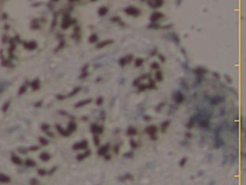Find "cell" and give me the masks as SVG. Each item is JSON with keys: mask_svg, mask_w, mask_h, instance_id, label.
<instances>
[{"mask_svg": "<svg viewBox=\"0 0 246 185\" xmlns=\"http://www.w3.org/2000/svg\"><path fill=\"white\" fill-rule=\"evenodd\" d=\"M222 129H223V127L219 126L214 130V148L216 150L222 148L224 144V141L220 135Z\"/></svg>", "mask_w": 246, "mask_h": 185, "instance_id": "6da1fadb", "label": "cell"}, {"mask_svg": "<svg viewBox=\"0 0 246 185\" xmlns=\"http://www.w3.org/2000/svg\"><path fill=\"white\" fill-rule=\"evenodd\" d=\"M158 130V127L156 125H150L145 128V132L149 135L152 141H156L158 139V137H157Z\"/></svg>", "mask_w": 246, "mask_h": 185, "instance_id": "7a4b0ae2", "label": "cell"}, {"mask_svg": "<svg viewBox=\"0 0 246 185\" xmlns=\"http://www.w3.org/2000/svg\"><path fill=\"white\" fill-rule=\"evenodd\" d=\"M88 143L87 141L84 140V141H81L80 142H77L76 144H74L73 145V148L74 150H81V149H85L88 148Z\"/></svg>", "mask_w": 246, "mask_h": 185, "instance_id": "3957f363", "label": "cell"}, {"mask_svg": "<svg viewBox=\"0 0 246 185\" xmlns=\"http://www.w3.org/2000/svg\"><path fill=\"white\" fill-rule=\"evenodd\" d=\"M109 148H110L109 144H104V145H102V147H100L99 149L98 150V155L99 156H104L105 155H106V154L108 153Z\"/></svg>", "mask_w": 246, "mask_h": 185, "instance_id": "277c9868", "label": "cell"}, {"mask_svg": "<svg viewBox=\"0 0 246 185\" xmlns=\"http://www.w3.org/2000/svg\"><path fill=\"white\" fill-rule=\"evenodd\" d=\"M104 128L102 126H99L97 124H93L91 127V131L95 134H101L103 133Z\"/></svg>", "mask_w": 246, "mask_h": 185, "instance_id": "5b68a950", "label": "cell"}, {"mask_svg": "<svg viewBox=\"0 0 246 185\" xmlns=\"http://www.w3.org/2000/svg\"><path fill=\"white\" fill-rule=\"evenodd\" d=\"M173 100L175 101V102L177 104H181V103L183 102L184 100V96L180 91H177L175 94H174Z\"/></svg>", "mask_w": 246, "mask_h": 185, "instance_id": "8992f818", "label": "cell"}, {"mask_svg": "<svg viewBox=\"0 0 246 185\" xmlns=\"http://www.w3.org/2000/svg\"><path fill=\"white\" fill-rule=\"evenodd\" d=\"M126 134L129 137H135L138 134V130L135 127H129L127 130Z\"/></svg>", "mask_w": 246, "mask_h": 185, "instance_id": "52a82bcc", "label": "cell"}, {"mask_svg": "<svg viewBox=\"0 0 246 185\" xmlns=\"http://www.w3.org/2000/svg\"><path fill=\"white\" fill-rule=\"evenodd\" d=\"M126 13H128L129 15H132V16H138V14L140 13L139 10H138L136 8H134V7H129L126 9Z\"/></svg>", "mask_w": 246, "mask_h": 185, "instance_id": "ba28073f", "label": "cell"}, {"mask_svg": "<svg viewBox=\"0 0 246 185\" xmlns=\"http://www.w3.org/2000/svg\"><path fill=\"white\" fill-rule=\"evenodd\" d=\"M209 126L210 123L208 119H202L199 122V127L203 128V129H208V128H209Z\"/></svg>", "mask_w": 246, "mask_h": 185, "instance_id": "9c48e42d", "label": "cell"}, {"mask_svg": "<svg viewBox=\"0 0 246 185\" xmlns=\"http://www.w3.org/2000/svg\"><path fill=\"white\" fill-rule=\"evenodd\" d=\"M91 155V151L90 150H88L86 151L85 152H84L82 154H80V155H78L77 156V159L78 161H82L84 159H85L86 158H88V156H89Z\"/></svg>", "mask_w": 246, "mask_h": 185, "instance_id": "30bf717a", "label": "cell"}, {"mask_svg": "<svg viewBox=\"0 0 246 185\" xmlns=\"http://www.w3.org/2000/svg\"><path fill=\"white\" fill-rule=\"evenodd\" d=\"M170 120H166V121L163 122V123L161 124V127H160V130H161V132L162 133H165L166 131V130L168 129V127L170 126Z\"/></svg>", "mask_w": 246, "mask_h": 185, "instance_id": "8fae6325", "label": "cell"}, {"mask_svg": "<svg viewBox=\"0 0 246 185\" xmlns=\"http://www.w3.org/2000/svg\"><path fill=\"white\" fill-rule=\"evenodd\" d=\"M119 181H131V180H133V176L131 175V174H129V173H127V174H124L123 176H120L118 177Z\"/></svg>", "mask_w": 246, "mask_h": 185, "instance_id": "7c38bea8", "label": "cell"}, {"mask_svg": "<svg viewBox=\"0 0 246 185\" xmlns=\"http://www.w3.org/2000/svg\"><path fill=\"white\" fill-rule=\"evenodd\" d=\"M197 117H192L189 120V122H188L187 123V125H186V127L188 128V129H192V128L194 127L195 126V122L197 121Z\"/></svg>", "mask_w": 246, "mask_h": 185, "instance_id": "4fadbf2b", "label": "cell"}, {"mask_svg": "<svg viewBox=\"0 0 246 185\" xmlns=\"http://www.w3.org/2000/svg\"><path fill=\"white\" fill-rule=\"evenodd\" d=\"M0 182L1 183H9V182H10V178L6 174H0Z\"/></svg>", "mask_w": 246, "mask_h": 185, "instance_id": "5bb4252c", "label": "cell"}, {"mask_svg": "<svg viewBox=\"0 0 246 185\" xmlns=\"http://www.w3.org/2000/svg\"><path fill=\"white\" fill-rule=\"evenodd\" d=\"M130 145L132 149H137L139 147V144L138 141H136L135 139H131L130 141Z\"/></svg>", "mask_w": 246, "mask_h": 185, "instance_id": "9a60e30c", "label": "cell"}, {"mask_svg": "<svg viewBox=\"0 0 246 185\" xmlns=\"http://www.w3.org/2000/svg\"><path fill=\"white\" fill-rule=\"evenodd\" d=\"M134 156H135V153H134L133 151H127V152L123 154V157L125 159H132Z\"/></svg>", "mask_w": 246, "mask_h": 185, "instance_id": "2e32d148", "label": "cell"}, {"mask_svg": "<svg viewBox=\"0 0 246 185\" xmlns=\"http://www.w3.org/2000/svg\"><path fill=\"white\" fill-rule=\"evenodd\" d=\"M221 99H222L221 97H215V98L211 99V102H211L212 105H217V104L221 102V101H222Z\"/></svg>", "mask_w": 246, "mask_h": 185, "instance_id": "e0dca14e", "label": "cell"}, {"mask_svg": "<svg viewBox=\"0 0 246 185\" xmlns=\"http://www.w3.org/2000/svg\"><path fill=\"white\" fill-rule=\"evenodd\" d=\"M188 162V158L187 157H183L180 160V162H179V166L183 168L185 166V165L187 164Z\"/></svg>", "mask_w": 246, "mask_h": 185, "instance_id": "ac0fdd59", "label": "cell"}, {"mask_svg": "<svg viewBox=\"0 0 246 185\" xmlns=\"http://www.w3.org/2000/svg\"><path fill=\"white\" fill-rule=\"evenodd\" d=\"M40 159L42 160V161H48L50 159V155L48 153H42L41 155H40Z\"/></svg>", "mask_w": 246, "mask_h": 185, "instance_id": "d6986e66", "label": "cell"}, {"mask_svg": "<svg viewBox=\"0 0 246 185\" xmlns=\"http://www.w3.org/2000/svg\"><path fill=\"white\" fill-rule=\"evenodd\" d=\"M160 16H163V14H161L160 13H155L152 15L151 18L152 20H157L160 18Z\"/></svg>", "mask_w": 246, "mask_h": 185, "instance_id": "ffe728a7", "label": "cell"}, {"mask_svg": "<svg viewBox=\"0 0 246 185\" xmlns=\"http://www.w3.org/2000/svg\"><path fill=\"white\" fill-rule=\"evenodd\" d=\"M12 161H13V163H15V164H21V160L20 158H18L17 156L16 155H13L12 156Z\"/></svg>", "mask_w": 246, "mask_h": 185, "instance_id": "44dd1931", "label": "cell"}, {"mask_svg": "<svg viewBox=\"0 0 246 185\" xmlns=\"http://www.w3.org/2000/svg\"><path fill=\"white\" fill-rule=\"evenodd\" d=\"M26 165L27 166L29 167H32V166H35V161H33L31 159H27V161H26Z\"/></svg>", "mask_w": 246, "mask_h": 185, "instance_id": "7402d4cb", "label": "cell"}, {"mask_svg": "<svg viewBox=\"0 0 246 185\" xmlns=\"http://www.w3.org/2000/svg\"><path fill=\"white\" fill-rule=\"evenodd\" d=\"M91 102H92V100H91V99H88V100H85V101H82V102H79V103L77 104V107H79V106H83L86 105V104H88V103Z\"/></svg>", "mask_w": 246, "mask_h": 185, "instance_id": "603a6c76", "label": "cell"}, {"mask_svg": "<svg viewBox=\"0 0 246 185\" xmlns=\"http://www.w3.org/2000/svg\"><path fill=\"white\" fill-rule=\"evenodd\" d=\"M156 78L157 80V81H162L163 80V74H162L161 72H157L156 74Z\"/></svg>", "mask_w": 246, "mask_h": 185, "instance_id": "cb8c5ba5", "label": "cell"}, {"mask_svg": "<svg viewBox=\"0 0 246 185\" xmlns=\"http://www.w3.org/2000/svg\"><path fill=\"white\" fill-rule=\"evenodd\" d=\"M120 144H116L115 147H114V150H113L115 154H119V152H120Z\"/></svg>", "mask_w": 246, "mask_h": 185, "instance_id": "d4e9b609", "label": "cell"}, {"mask_svg": "<svg viewBox=\"0 0 246 185\" xmlns=\"http://www.w3.org/2000/svg\"><path fill=\"white\" fill-rule=\"evenodd\" d=\"M94 142H95V145H99V143H100L99 137H98L97 135H95V137H94Z\"/></svg>", "mask_w": 246, "mask_h": 185, "instance_id": "484cf974", "label": "cell"}, {"mask_svg": "<svg viewBox=\"0 0 246 185\" xmlns=\"http://www.w3.org/2000/svg\"><path fill=\"white\" fill-rule=\"evenodd\" d=\"M143 63V60H142V59H138V60H136V63H135V66H139L142 64Z\"/></svg>", "mask_w": 246, "mask_h": 185, "instance_id": "4316f807", "label": "cell"}, {"mask_svg": "<svg viewBox=\"0 0 246 185\" xmlns=\"http://www.w3.org/2000/svg\"><path fill=\"white\" fill-rule=\"evenodd\" d=\"M40 142H41V144H44V145L48 144V141L45 138H43V137H41V138H40Z\"/></svg>", "mask_w": 246, "mask_h": 185, "instance_id": "83f0119b", "label": "cell"}, {"mask_svg": "<svg viewBox=\"0 0 246 185\" xmlns=\"http://www.w3.org/2000/svg\"><path fill=\"white\" fill-rule=\"evenodd\" d=\"M102 103H103V98H98L97 105L98 106H101Z\"/></svg>", "mask_w": 246, "mask_h": 185, "instance_id": "f1b7e54d", "label": "cell"}, {"mask_svg": "<svg viewBox=\"0 0 246 185\" xmlns=\"http://www.w3.org/2000/svg\"><path fill=\"white\" fill-rule=\"evenodd\" d=\"M104 159H105V160H106V161L110 160L112 159V156H111V155H109H109H108V154H106V155H104Z\"/></svg>", "mask_w": 246, "mask_h": 185, "instance_id": "f546056e", "label": "cell"}, {"mask_svg": "<svg viewBox=\"0 0 246 185\" xmlns=\"http://www.w3.org/2000/svg\"><path fill=\"white\" fill-rule=\"evenodd\" d=\"M185 137H187V138H188V139H189V138H192V134H191V133H190V132H187V133H186V134H185Z\"/></svg>", "mask_w": 246, "mask_h": 185, "instance_id": "4dcf8cb0", "label": "cell"}, {"mask_svg": "<svg viewBox=\"0 0 246 185\" xmlns=\"http://www.w3.org/2000/svg\"><path fill=\"white\" fill-rule=\"evenodd\" d=\"M38 174L41 175V176H44V175L45 174V171L43 170H38Z\"/></svg>", "mask_w": 246, "mask_h": 185, "instance_id": "1f68e13d", "label": "cell"}, {"mask_svg": "<svg viewBox=\"0 0 246 185\" xmlns=\"http://www.w3.org/2000/svg\"><path fill=\"white\" fill-rule=\"evenodd\" d=\"M152 67L153 68V69H157V68H159V65H157L156 63H154L153 65H152Z\"/></svg>", "mask_w": 246, "mask_h": 185, "instance_id": "d6a6232c", "label": "cell"}, {"mask_svg": "<svg viewBox=\"0 0 246 185\" xmlns=\"http://www.w3.org/2000/svg\"><path fill=\"white\" fill-rule=\"evenodd\" d=\"M215 184H216V182H215V181H209V183L208 184V185H215Z\"/></svg>", "mask_w": 246, "mask_h": 185, "instance_id": "836d02e7", "label": "cell"}]
</instances>
